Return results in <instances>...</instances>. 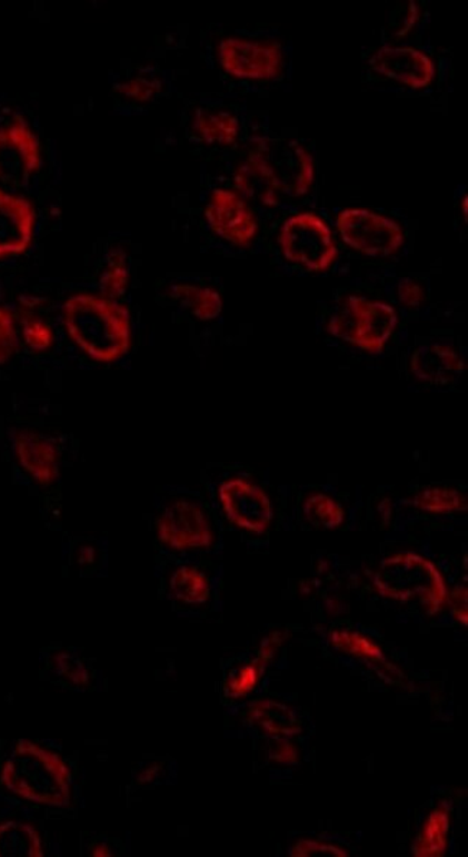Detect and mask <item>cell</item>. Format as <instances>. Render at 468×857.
<instances>
[{"instance_id":"obj_35","label":"cell","mask_w":468,"mask_h":857,"mask_svg":"<svg viewBox=\"0 0 468 857\" xmlns=\"http://www.w3.org/2000/svg\"><path fill=\"white\" fill-rule=\"evenodd\" d=\"M419 17H421V8H419L417 2H412L411 0V2L408 3L406 18H404L401 27L398 29L397 36L402 38L406 37L408 32H411L412 28L417 27Z\"/></svg>"},{"instance_id":"obj_9","label":"cell","mask_w":468,"mask_h":857,"mask_svg":"<svg viewBox=\"0 0 468 857\" xmlns=\"http://www.w3.org/2000/svg\"><path fill=\"white\" fill-rule=\"evenodd\" d=\"M217 496L229 523L248 534L268 533L275 520V506L271 496L256 481L231 476L219 484Z\"/></svg>"},{"instance_id":"obj_4","label":"cell","mask_w":468,"mask_h":857,"mask_svg":"<svg viewBox=\"0 0 468 857\" xmlns=\"http://www.w3.org/2000/svg\"><path fill=\"white\" fill-rule=\"evenodd\" d=\"M243 164L272 191L287 197H303L316 183L313 155L297 139L258 138Z\"/></svg>"},{"instance_id":"obj_8","label":"cell","mask_w":468,"mask_h":857,"mask_svg":"<svg viewBox=\"0 0 468 857\" xmlns=\"http://www.w3.org/2000/svg\"><path fill=\"white\" fill-rule=\"evenodd\" d=\"M159 542L175 552L205 550L216 543V530L201 504L177 499L165 506L156 519Z\"/></svg>"},{"instance_id":"obj_2","label":"cell","mask_w":468,"mask_h":857,"mask_svg":"<svg viewBox=\"0 0 468 857\" xmlns=\"http://www.w3.org/2000/svg\"><path fill=\"white\" fill-rule=\"evenodd\" d=\"M7 790L36 805L63 807L71 800V771L61 755L19 739L0 771Z\"/></svg>"},{"instance_id":"obj_20","label":"cell","mask_w":468,"mask_h":857,"mask_svg":"<svg viewBox=\"0 0 468 857\" xmlns=\"http://www.w3.org/2000/svg\"><path fill=\"white\" fill-rule=\"evenodd\" d=\"M170 296L193 318L203 323L217 319L222 314L223 301L216 287L192 284V282H178L170 286Z\"/></svg>"},{"instance_id":"obj_11","label":"cell","mask_w":468,"mask_h":857,"mask_svg":"<svg viewBox=\"0 0 468 857\" xmlns=\"http://www.w3.org/2000/svg\"><path fill=\"white\" fill-rule=\"evenodd\" d=\"M203 213L211 232L233 247H250L260 233L257 214L233 189H213Z\"/></svg>"},{"instance_id":"obj_10","label":"cell","mask_w":468,"mask_h":857,"mask_svg":"<svg viewBox=\"0 0 468 857\" xmlns=\"http://www.w3.org/2000/svg\"><path fill=\"white\" fill-rule=\"evenodd\" d=\"M218 60L228 76L240 80H275L285 67V53L279 43L246 37L221 39Z\"/></svg>"},{"instance_id":"obj_27","label":"cell","mask_w":468,"mask_h":857,"mask_svg":"<svg viewBox=\"0 0 468 857\" xmlns=\"http://www.w3.org/2000/svg\"><path fill=\"white\" fill-rule=\"evenodd\" d=\"M266 667V662L256 657L252 661L243 662L237 669L229 671L223 681V693L229 699L246 698L260 684Z\"/></svg>"},{"instance_id":"obj_30","label":"cell","mask_w":468,"mask_h":857,"mask_svg":"<svg viewBox=\"0 0 468 857\" xmlns=\"http://www.w3.org/2000/svg\"><path fill=\"white\" fill-rule=\"evenodd\" d=\"M19 337L17 319L11 309L0 306V365L8 363L17 353Z\"/></svg>"},{"instance_id":"obj_14","label":"cell","mask_w":468,"mask_h":857,"mask_svg":"<svg viewBox=\"0 0 468 857\" xmlns=\"http://www.w3.org/2000/svg\"><path fill=\"white\" fill-rule=\"evenodd\" d=\"M36 228L33 204L22 195L0 188V260L26 253L32 245Z\"/></svg>"},{"instance_id":"obj_37","label":"cell","mask_w":468,"mask_h":857,"mask_svg":"<svg viewBox=\"0 0 468 857\" xmlns=\"http://www.w3.org/2000/svg\"><path fill=\"white\" fill-rule=\"evenodd\" d=\"M461 208H462V214H465V221H467V216H468V198H467V194L462 195Z\"/></svg>"},{"instance_id":"obj_19","label":"cell","mask_w":468,"mask_h":857,"mask_svg":"<svg viewBox=\"0 0 468 857\" xmlns=\"http://www.w3.org/2000/svg\"><path fill=\"white\" fill-rule=\"evenodd\" d=\"M452 827L451 810L447 806L434 807L424 818L421 827L412 841V855L417 857H437L446 855L450 844Z\"/></svg>"},{"instance_id":"obj_7","label":"cell","mask_w":468,"mask_h":857,"mask_svg":"<svg viewBox=\"0 0 468 857\" xmlns=\"http://www.w3.org/2000/svg\"><path fill=\"white\" fill-rule=\"evenodd\" d=\"M336 228L346 246L372 259H389L406 246V230L395 218L364 207L345 208Z\"/></svg>"},{"instance_id":"obj_6","label":"cell","mask_w":468,"mask_h":857,"mask_svg":"<svg viewBox=\"0 0 468 857\" xmlns=\"http://www.w3.org/2000/svg\"><path fill=\"white\" fill-rule=\"evenodd\" d=\"M279 246L282 257L306 272L329 270L339 259L333 232L319 214L301 211L281 224Z\"/></svg>"},{"instance_id":"obj_36","label":"cell","mask_w":468,"mask_h":857,"mask_svg":"<svg viewBox=\"0 0 468 857\" xmlns=\"http://www.w3.org/2000/svg\"><path fill=\"white\" fill-rule=\"evenodd\" d=\"M110 855H111V849L106 844H97L91 849L92 857H109Z\"/></svg>"},{"instance_id":"obj_32","label":"cell","mask_w":468,"mask_h":857,"mask_svg":"<svg viewBox=\"0 0 468 857\" xmlns=\"http://www.w3.org/2000/svg\"><path fill=\"white\" fill-rule=\"evenodd\" d=\"M397 299L406 308H419L427 301L426 287L411 277H402L397 285Z\"/></svg>"},{"instance_id":"obj_26","label":"cell","mask_w":468,"mask_h":857,"mask_svg":"<svg viewBox=\"0 0 468 857\" xmlns=\"http://www.w3.org/2000/svg\"><path fill=\"white\" fill-rule=\"evenodd\" d=\"M130 285V267L126 253L121 248H114L107 256L104 270L100 276L101 295L106 298L119 301L126 295Z\"/></svg>"},{"instance_id":"obj_21","label":"cell","mask_w":468,"mask_h":857,"mask_svg":"<svg viewBox=\"0 0 468 857\" xmlns=\"http://www.w3.org/2000/svg\"><path fill=\"white\" fill-rule=\"evenodd\" d=\"M192 126L199 139L208 145L232 146L241 134L240 119L227 110L198 109Z\"/></svg>"},{"instance_id":"obj_3","label":"cell","mask_w":468,"mask_h":857,"mask_svg":"<svg viewBox=\"0 0 468 857\" xmlns=\"http://www.w3.org/2000/svg\"><path fill=\"white\" fill-rule=\"evenodd\" d=\"M372 584L379 595L417 605L428 615H437L447 607L450 592L440 568L416 552H397L380 560Z\"/></svg>"},{"instance_id":"obj_23","label":"cell","mask_w":468,"mask_h":857,"mask_svg":"<svg viewBox=\"0 0 468 857\" xmlns=\"http://www.w3.org/2000/svg\"><path fill=\"white\" fill-rule=\"evenodd\" d=\"M42 856V840L36 827L14 820L0 822V857Z\"/></svg>"},{"instance_id":"obj_34","label":"cell","mask_w":468,"mask_h":857,"mask_svg":"<svg viewBox=\"0 0 468 857\" xmlns=\"http://www.w3.org/2000/svg\"><path fill=\"white\" fill-rule=\"evenodd\" d=\"M447 605L451 608L452 615L462 625H467V589L458 587L455 591L448 592Z\"/></svg>"},{"instance_id":"obj_17","label":"cell","mask_w":468,"mask_h":857,"mask_svg":"<svg viewBox=\"0 0 468 857\" xmlns=\"http://www.w3.org/2000/svg\"><path fill=\"white\" fill-rule=\"evenodd\" d=\"M329 642L336 650L343 652L346 656L354 657L355 660L365 662V664L372 667V669L382 673L384 677H389L392 681L401 677V671L388 660L378 642L362 634V632L333 630L329 634Z\"/></svg>"},{"instance_id":"obj_1","label":"cell","mask_w":468,"mask_h":857,"mask_svg":"<svg viewBox=\"0 0 468 857\" xmlns=\"http://www.w3.org/2000/svg\"><path fill=\"white\" fill-rule=\"evenodd\" d=\"M61 318L68 338L92 362H120L133 344L130 311L119 301L76 294L63 302Z\"/></svg>"},{"instance_id":"obj_25","label":"cell","mask_w":468,"mask_h":857,"mask_svg":"<svg viewBox=\"0 0 468 857\" xmlns=\"http://www.w3.org/2000/svg\"><path fill=\"white\" fill-rule=\"evenodd\" d=\"M305 519L316 528L339 529L345 523L346 510L333 495L311 493L303 503Z\"/></svg>"},{"instance_id":"obj_28","label":"cell","mask_w":468,"mask_h":857,"mask_svg":"<svg viewBox=\"0 0 468 857\" xmlns=\"http://www.w3.org/2000/svg\"><path fill=\"white\" fill-rule=\"evenodd\" d=\"M22 337L26 344L37 353L50 349L56 343V333L52 326L39 318V316L28 315L22 319Z\"/></svg>"},{"instance_id":"obj_24","label":"cell","mask_w":468,"mask_h":857,"mask_svg":"<svg viewBox=\"0 0 468 857\" xmlns=\"http://www.w3.org/2000/svg\"><path fill=\"white\" fill-rule=\"evenodd\" d=\"M414 509L431 515H452L465 513L468 509L467 495L448 485H430L412 496Z\"/></svg>"},{"instance_id":"obj_18","label":"cell","mask_w":468,"mask_h":857,"mask_svg":"<svg viewBox=\"0 0 468 857\" xmlns=\"http://www.w3.org/2000/svg\"><path fill=\"white\" fill-rule=\"evenodd\" d=\"M248 722L275 739H289L301 732V719L289 705L275 699H261L251 705Z\"/></svg>"},{"instance_id":"obj_12","label":"cell","mask_w":468,"mask_h":857,"mask_svg":"<svg viewBox=\"0 0 468 857\" xmlns=\"http://www.w3.org/2000/svg\"><path fill=\"white\" fill-rule=\"evenodd\" d=\"M42 162L41 140L22 116L0 126V183L21 187L42 168Z\"/></svg>"},{"instance_id":"obj_29","label":"cell","mask_w":468,"mask_h":857,"mask_svg":"<svg viewBox=\"0 0 468 857\" xmlns=\"http://www.w3.org/2000/svg\"><path fill=\"white\" fill-rule=\"evenodd\" d=\"M162 81L159 78L138 76L119 82L114 89L126 99L138 101V104H146V101L155 99L162 91Z\"/></svg>"},{"instance_id":"obj_22","label":"cell","mask_w":468,"mask_h":857,"mask_svg":"<svg viewBox=\"0 0 468 857\" xmlns=\"http://www.w3.org/2000/svg\"><path fill=\"white\" fill-rule=\"evenodd\" d=\"M169 591L185 605L198 607L211 599L212 589L207 573L193 564H182L170 574Z\"/></svg>"},{"instance_id":"obj_31","label":"cell","mask_w":468,"mask_h":857,"mask_svg":"<svg viewBox=\"0 0 468 857\" xmlns=\"http://www.w3.org/2000/svg\"><path fill=\"white\" fill-rule=\"evenodd\" d=\"M289 854L292 857H309V856H323V855L338 856V857L349 856V851L348 849H346V847L340 846L338 844H333V841L321 840V839H301L299 841H296V844L291 846Z\"/></svg>"},{"instance_id":"obj_5","label":"cell","mask_w":468,"mask_h":857,"mask_svg":"<svg viewBox=\"0 0 468 857\" xmlns=\"http://www.w3.org/2000/svg\"><path fill=\"white\" fill-rule=\"evenodd\" d=\"M398 312L388 302L348 296L331 314L328 333L368 354H380L398 326Z\"/></svg>"},{"instance_id":"obj_15","label":"cell","mask_w":468,"mask_h":857,"mask_svg":"<svg viewBox=\"0 0 468 857\" xmlns=\"http://www.w3.org/2000/svg\"><path fill=\"white\" fill-rule=\"evenodd\" d=\"M13 454L18 464L33 481L51 485L60 476V451L56 442L32 428L14 432Z\"/></svg>"},{"instance_id":"obj_13","label":"cell","mask_w":468,"mask_h":857,"mask_svg":"<svg viewBox=\"0 0 468 857\" xmlns=\"http://www.w3.org/2000/svg\"><path fill=\"white\" fill-rule=\"evenodd\" d=\"M378 75L414 90L427 89L436 78V62L430 53L411 46H384L369 58Z\"/></svg>"},{"instance_id":"obj_16","label":"cell","mask_w":468,"mask_h":857,"mask_svg":"<svg viewBox=\"0 0 468 857\" xmlns=\"http://www.w3.org/2000/svg\"><path fill=\"white\" fill-rule=\"evenodd\" d=\"M409 368L419 382L448 386L465 373L466 362L451 345L434 343L414 349Z\"/></svg>"},{"instance_id":"obj_33","label":"cell","mask_w":468,"mask_h":857,"mask_svg":"<svg viewBox=\"0 0 468 857\" xmlns=\"http://www.w3.org/2000/svg\"><path fill=\"white\" fill-rule=\"evenodd\" d=\"M270 758L271 761L281 766H295L300 758L299 749L289 739H275L270 748Z\"/></svg>"}]
</instances>
